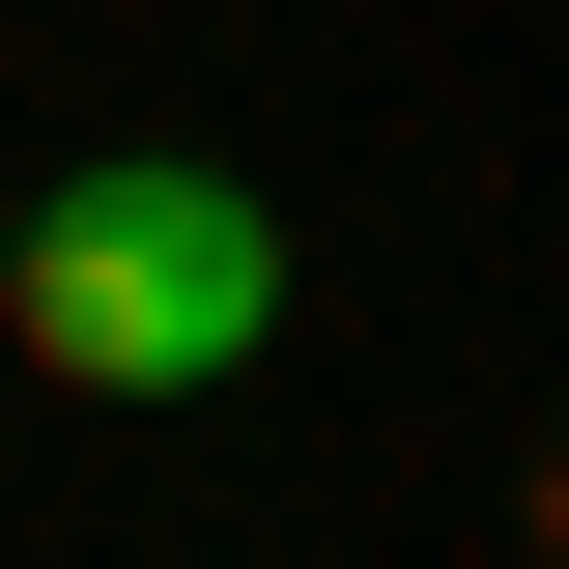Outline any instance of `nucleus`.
Here are the masks:
<instances>
[{"label":"nucleus","mask_w":569,"mask_h":569,"mask_svg":"<svg viewBox=\"0 0 569 569\" xmlns=\"http://www.w3.org/2000/svg\"><path fill=\"white\" fill-rule=\"evenodd\" d=\"M0 342L58 370V399H228L284 342V228L228 200L200 142H114V171H58V200L0 228Z\"/></svg>","instance_id":"1"}]
</instances>
